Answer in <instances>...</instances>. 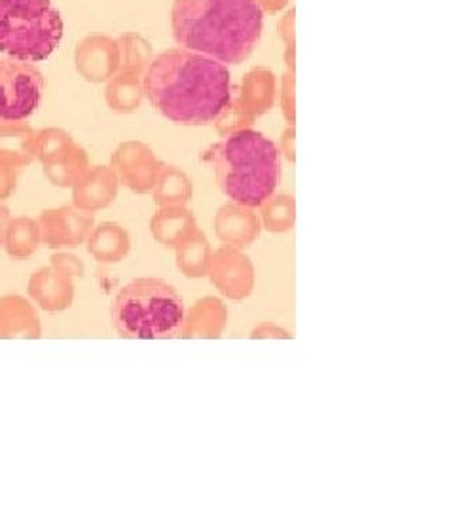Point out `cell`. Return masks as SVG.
<instances>
[{"label": "cell", "mask_w": 455, "mask_h": 512, "mask_svg": "<svg viewBox=\"0 0 455 512\" xmlns=\"http://www.w3.org/2000/svg\"><path fill=\"white\" fill-rule=\"evenodd\" d=\"M145 97L177 126H209L232 103L228 65L184 48L154 55L145 76Z\"/></svg>", "instance_id": "1"}, {"label": "cell", "mask_w": 455, "mask_h": 512, "mask_svg": "<svg viewBox=\"0 0 455 512\" xmlns=\"http://www.w3.org/2000/svg\"><path fill=\"white\" fill-rule=\"evenodd\" d=\"M264 12L256 0H173L171 31L179 48L239 65L255 52Z\"/></svg>", "instance_id": "2"}, {"label": "cell", "mask_w": 455, "mask_h": 512, "mask_svg": "<svg viewBox=\"0 0 455 512\" xmlns=\"http://www.w3.org/2000/svg\"><path fill=\"white\" fill-rule=\"evenodd\" d=\"M213 165L222 194L251 209L272 198L281 181L277 145L253 128L224 135L213 152Z\"/></svg>", "instance_id": "3"}, {"label": "cell", "mask_w": 455, "mask_h": 512, "mask_svg": "<svg viewBox=\"0 0 455 512\" xmlns=\"http://www.w3.org/2000/svg\"><path fill=\"white\" fill-rule=\"evenodd\" d=\"M186 306L181 294L156 277H139L112 300V327L126 340H171L181 336Z\"/></svg>", "instance_id": "4"}, {"label": "cell", "mask_w": 455, "mask_h": 512, "mask_svg": "<svg viewBox=\"0 0 455 512\" xmlns=\"http://www.w3.org/2000/svg\"><path fill=\"white\" fill-rule=\"evenodd\" d=\"M63 18L52 0H0V54L38 63L54 54L63 38Z\"/></svg>", "instance_id": "5"}, {"label": "cell", "mask_w": 455, "mask_h": 512, "mask_svg": "<svg viewBox=\"0 0 455 512\" xmlns=\"http://www.w3.org/2000/svg\"><path fill=\"white\" fill-rule=\"evenodd\" d=\"M44 76L33 63L0 59V122H25L42 101Z\"/></svg>", "instance_id": "6"}, {"label": "cell", "mask_w": 455, "mask_h": 512, "mask_svg": "<svg viewBox=\"0 0 455 512\" xmlns=\"http://www.w3.org/2000/svg\"><path fill=\"white\" fill-rule=\"evenodd\" d=\"M164 165L156 152L141 141H126L118 145L110 158V169L118 183L133 194H150Z\"/></svg>", "instance_id": "7"}, {"label": "cell", "mask_w": 455, "mask_h": 512, "mask_svg": "<svg viewBox=\"0 0 455 512\" xmlns=\"http://www.w3.org/2000/svg\"><path fill=\"white\" fill-rule=\"evenodd\" d=\"M207 277L228 300H245L255 291V264L243 249L222 245L213 251Z\"/></svg>", "instance_id": "8"}, {"label": "cell", "mask_w": 455, "mask_h": 512, "mask_svg": "<svg viewBox=\"0 0 455 512\" xmlns=\"http://www.w3.org/2000/svg\"><path fill=\"white\" fill-rule=\"evenodd\" d=\"M37 220L42 245L52 251L80 247L82 243H86L95 224L91 213L78 209L73 203L42 211Z\"/></svg>", "instance_id": "9"}, {"label": "cell", "mask_w": 455, "mask_h": 512, "mask_svg": "<svg viewBox=\"0 0 455 512\" xmlns=\"http://www.w3.org/2000/svg\"><path fill=\"white\" fill-rule=\"evenodd\" d=\"M74 67L90 84H107L120 71L118 42L107 35L82 38L74 48Z\"/></svg>", "instance_id": "10"}, {"label": "cell", "mask_w": 455, "mask_h": 512, "mask_svg": "<svg viewBox=\"0 0 455 512\" xmlns=\"http://www.w3.org/2000/svg\"><path fill=\"white\" fill-rule=\"evenodd\" d=\"M277 101V78L266 67H255L243 76L241 88L232 107L247 126H253L256 118L273 109Z\"/></svg>", "instance_id": "11"}, {"label": "cell", "mask_w": 455, "mask_h": 512, "mask_svg": "<svg viewBox=\"0 0 455 512\" xmlns=\"http://www.w3.org/2000/svg\"><path fill=\"white\" fill-rule=\"evenodd\" d=\"M213 230L222 245L247 249L260 238L262 224L260 217L256 215V209L237 203H226L220 207L213 219Z\"/></svg>", "instance_id": "12"}, {"label": "cell", "mask_w": 455, "mask_h": 512, "mask_svg": "<svg viewBox=\"0 0 455 512\" xmlns=\"http://www.w3.org/2000/svg\"><path fill=\"white\" fill-rule=\"evenodd\" d=\"M27 293L40 310L61 313L73 306L76 289L73 277L57 272L52 266H46L38 268L29 277Z\"/></svg>", "instance_id": "13"}, {"label": "cell", "mask_w": 455, "mask_h": 512, "mask_svg": "<svg viewBox=\"0 0 455 512\" xmlns=\"http://www.w3.org/2000/svg\"><path fill=\"white\" fill-rule=\"evenodd\" d=\"M42 321L29 298L19 294L0 296V340H38Z\"/></svg>", "instance_id": "14"}, {"label": "cell", "mask_w": 455, "mask_h": 512, "mask_svg": "<svg viewBox=\"0 0 455 512\" xmlns=\"http://www.w3.org/2000/svg\"><path fill=\"white\" fill-rule=\"evenodd\" d=\"M228 325V306L217 296H203L184 313V340H219Z\"/></svg>", "instance_id": "15"}, {"label": "cell", "mask_w": 455, "mask_h": 512, "mask_svg": "<svg viewBox=\"0 0 455 512\" xmlns=\"http://www.w3.org/2000/svg\"><path fill=\"white\" fill-rule=\"evenodd\" d=\"M120 183L110 165H93L73 186V205L88 213L110 207L118 198Z\"/></svg>", "instance_id": "16"}, {"label": "cell", "mask_w": 455, "mask_h": 512, "mask_svg": "<svg viewBox=\"0 0 455 512\" xmlns=\"http://www.w3.org/2000/svg\"><path fill=\"white\" fill-rule=\"evenodd\" d=\"M198 230L196 215L186 205L158 207L150 219V234L167 249H175Z\"/></svg>", "instance_id": "17"}, {"label": "cell", "mask_w": 455, "mask_h": 512, "mask_svg": "<svg viewBox=\"0 0 455 512\" xmlns=\"http://www.w3.org/2000/svg\"><path fill=\"white\" fill-rule=\"evenodd\" d=\"M86 247L91 258L99 264H118L126 260L131 251L129 232L118 222H101L93 226L86 239Z\"/></svg>", "instance_id": "18"}, {"label": "cell", "mask_w": 455, "mask_h": 512, "mask_svg": "<svg viewBox=\"0 0 455 512\" xmlns=\"http://www.w3.org/2000/svg\"><path fill=\"white\" fill-rule=\"evenodd\" d=\"M35 133L25 122H0V164L18 169L33 164Z\"/></svg>", "instance_id": "19"}, {"label": "cell", "mask_w": 455, "mask_h": 512, "mask_svg": "<svg viewBox=\"0 0 455 512\" xmlns=\"http://www.w3.org/2000/svg\"><path fill=\"white\" fill-rule=\"evenodd\" d=\"M145 101L143 76L131 73L114 74L105 88V103L116 114H131L141 109Z\"/></svg>", "instance_id": "20"}, {"label": "cell", "mask_w": 455, "mask_h": 512, "mask_svg": "<svg viewBox=\"0 0 455 512\" xmlns=\"http://www.w3.org/2000/svg\"><path fill=\"white\" fill-rule=\"evenodd\" d=\"M213 258V247L200 228L175 247V262L182 275L190 279H201L209 272Z\"/></svg>", "instance_id": "21"}, {"label": "cell", "mask_w": 455, "mask_h": 512, "mask_svg": "<svg viewBox=\"0 0 455 512\" xmlns=\"http://www.w3.org/2000/svg\"><path fill=\"white\" fill-rule=\"evenodd\" d=\"M150 194L158 207L188 205L194 198V184L177 165H164Z\"/></svg>", "instance_id": "22"}, {"label": "cell", "mask_w": 455, "mask_h": 512, "mask_svg": "<svg viewBox=\"0 0 455 512\" xmlns=\"http://www.w3.org/2000/svg\"><path fill=\"white\" fill-rule=\"evenodd\" d=\"M42 167L44 177L48 179V183L54 184L55 188H73L90 169V158L84 148L74 143L61 158Z\"/></svg>", "instance_id": "23"}, {"label": "cell", "mask_w": 455, "mask_h": 512, "mask_svg": "<svg viewBox=\"0 0 455 512\" xmlns=\"http://www.w3.org/2000/svg\"><path fill=\"white\" fill-rule=\"evenodd\" d=\"M42 245L40 226L37 219L16 217L8 226V234L4 241V251L12 260H27L35 255Z\"/></svg>", "instance_id": "24"}, {"label": "cell", "mask_w": 455, "mask_h": 512, "mask_svg": "<svg viewBox=\"0 0 455 512\" xmlns=\"http://www.w3.org/2000/svg\"><path fill=\"white\" fill-rule=\"evenodd\" d=\"M258 209L262 228L272 234H287L296 224V200L289 194H273Z\"/></svg>", "instance_id": "25"}, {"label": "cell", "mask_w": 455, "mask_h": 512, "mask_svg": "<svg viewBox=\"0 0 455 512\" xmlns=\"http://www.w3.org/2000/svg\"><path fill=\"white\" fill-rule=\"evenodd\" d=\"M116 42L120 50V71L145 76L148 65L154 59L150 42L139 33H124Z\"/></svg>", "instance_id": "26"}, {"label": "cell", "mask_w": 455, "mask_h": 512, "mask_svg": "<svg viewBox=\"0 0 455 512\" xmlns=\"http://www.w3.org/2000/svg\"><path fill=\"white\" fill-rule=\"evenodd\" d=\"M73 145V137L65 129H40L35 133V160L42 165L52 164Z\"/></svg>", "instance_id": "27"}, {"label": "cell", "mask_w": 455, "mask_h": 512, "mask_svg": "<svg viewBox=\"0 0 455 512\" xmlns=\"http://www.w3.org/2000/svg\"><path fill=\"white\" fill-rule=\"evenodd\" d=\"M279 107L283 112V118L287 126L296 124V74H283L281 78V88H279Z\"/></svg>", "instance_id": "28"}, {"label": "cell", "mask_w": 455, "mask_h": 512, "mask_svg": "<svg viewBox=\"0 0 455 512\" xmlns=\"http://www.w3.org/2000/svg\"><path fill=\"white\" fill-rule=\"evenodd\" d=\"M50 266L55 268L57 272L69 275L73 279L84 277V272H86L84 262L78 256L71 255V253H63V251H57V253L50 256Z\"/></svg>", "instance_id": "29"}, {"label": "cell", "mask_w": 455, "mask_h": 512, "mask_svg": "<svg viewBox=\"0 0 455 512\" xmlns=\"http://www.w3.org/2000/svg\"><path fill=\"white\" fill-rule=\"evenodd\" d=\"M19 181L18 167L12 165L0 164V202L12 198L16 192Z\"/></svg>", "instance_id": "30"}, {"label": "cell", "mask_w": 455, "mask_h": 512, "mask_svg": "<svg viewBox=\"0 0 455 512\" xmlns=\"http://www.w3.org/2000/svg\"><path fill=\"white\" fill-rule=\"evenodd\" d=\"M277 31H279V38L283 40L285 48L296 46V10L294 8L281 16Z\"/></svg>", "instance_id": "31"}, {"label": "cell", "mask_w": 455, "mask_h": 512, "mask_svg": "<svg viewBox=\"0 0 455 512\" xmlns=\"http://www.w3.org/2000/svg\"><path fill=\"white\" fill-rule=\"evenodd\" d=\"M292 332L287 329H281L279 325L273 323H262L251 330V340H292Z\"/></svg>", "instance_id": "32"}, {"label": "cell", "mask_w": 455, "mask_h": 512, "mask_svg": "<svg viewBox=\"0 0 455 512\" xmlns=\"http://www.w3.org/2000/svg\"><path fill=\"white\" fill-rule=\"evenodd\" d=\"M277 150L289 164H296V129L294 126H287V129L281 133Z\"/></svg>", "instance_id": "33"}, {"label": "cell", "mask_w": 455, "mask_h": 512, "mask_svg": "<svg viewBox=\"0 0 455 512\" xmlns=\"http://www.w3.org/2000/svg\"><path fill=\"white\" fill-rule=\"evenodd\" d=\"M291 0H256L258 8L264 12V14H277L281 10H285L289 6Z\"/></svg>", "instance_id": "34"}, {"label": "cell", "mask_w": 455, "mask_h": 512, "mask_svg": "<svg viewBox=\"0 0 455 512\" xmlns=\"http://www.w3.org/2000/svg\"><path fill=\"white\" fill-rule=\"evenodd\" d=\"M12 213L6 205H0V247H4V241H6V234H8V226L12 222Z\"/></svg>", "instance_id": "35"}, {"label": "cell", "mask_w": 455, "mask_h": 512, "mask_svg": "<svg viewBox=\"0 0 455 512\" xmlns=\"http://www.w3.org/2000/svg\"><path fill=\"white\" fill-rule=\"evenodd\" d=\"M283 61H285V65H287L289 73L296 74V46H291V48H285V54H283Z\"/></svg>", "instance_id": "36"}]
</instances>
